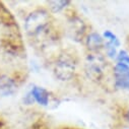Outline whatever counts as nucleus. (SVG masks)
<instances>
[{
	"mask_svg": "<svg viewBox=\"0 0 129 129\" xmlns=\"http://www.w3.org/2000/svg\"><path fill=\"white\" fill-rule=\"evenodd\" d=\"M116 86L129 89V66L118 63L114 69Z\"/></svg>",
	"mask_w": 129,
	"mask_h": 129,
	"instance_id": "nucleus-4",
	"label": "nucleus"
},
{
	"mask_svg": "<svg viewBox=\"0 0 129 129\" xmlns=\"http://www.w3.org/2000/svg\"><path fill=\"white\" fill-rule=\"evenodd\" d=\"M127 117H128V120H129V112H128V115H127Z\"/></svg>",
	"mask_w": 129,
	"mask_h": 129,
	"instance_id": "nucleus-13",
	"label": "nucleus"
},
{
	"mask_svg": "<svg viewBox=\"0 0 129 129\" xmlns=\"http://www.w3.org/2000/svg\"><path fill=\"white\" fill-rule=\"evenodd\" d=\"M107 52H108V55L111 57V58H114L116 56V47L110 43H107Z\"/></svg>",
	"mask_w": 129,
	"mask_h": 129,
	"instance_id": "nucleus-12",
	"label": "nucleus"
},
{
	"mask_svg": "<svg viewBox=\"0 0 129 129\" xmlns=\"http://www.w3.org/2000/svg\"><path fill=\"white\" fill-rule=\"evenodd\" d=\"M86 45H87V48L91 51H98L99 49H101L104 45V41L102 39V37L95 33H92L90 34L88 37H87V40H86Z\"/></svg>",
	"mask_w": 129,
	"mask_h": 129,
	"instance_id": "nucleus-8",
	"label": "nucleus"
},
{
	"mask_svg": "<svg viewBox=\"0 0 129 129\" xmlns=\"http://www.w3.org/2000/svg\"><path fill=\"white\" fill-rule=\"evenodd\" d=\"M118 63L125 64V65L129 66V55L125 51H121L118 55Z\"/></svg>",
	"mask_w": 129,
	"mask_h": 129,
	"instance_id": "nucleus-11",
	"label": "nucleus"
},
{
	"mask_svg": "<svg viewBox=\"0 0 129 129\" xmlns=\"http://www.w3.org/2000/svg\"><path fill=\"white\" fill-rule=\"evenodd\" d=\"M105 61L100 55H88L85 60V73L92 80H100L104 74Z\"/></svg>",
	"mask_w": 129,
	"mask_h": 129,
	"instance_id": "nucleus-2",
	"label": "nucleus"
},
{
	"mask_svg": "<svg viewBox=\"0 0 129 129\" xmlns=\"http://www.w3.org/2000/svg\"><path fill=\"white\" fill-rule=\"evenodd\" d=\"M48 4L54 12H58L61 9H63L67 4H69V1H49Z\"/></svg>",
	"mask_w": 129,
	"mask_h": 129,
	"instance_id": "nucleus-9",
	"label": "nucleus"
},
{
	"mask_svg": "<svg viewBox=\"0 0 129 129\" xmlns=\"http://www.w3.org/2000/svg\"><path fill=\"white\" fill-rule=\"evenodd\" d=\"M30 94L33 95L34 100H36L39 104H41L43 106L48 105V102H49V93H48V91L45 88L40 87V86H35L33 89H31Z\"/></svg>",
	"mask_w": 129,
	"mask_h": 129,
	"instance_id": "nucleus-7",
	"label": "nucleus"
},
{
	"mask_svg": "<svg viewBox=\"0 0 129 129\" xmlns=\"http://www.w3.org/2000/svg\"><path fill=\"white\" fill-rule=\"evenodd\" d=\"M49 23V15L45 10H36L25 19L24 27L27 34L37 35Z\"/></svg>",
	"mask_w": 129,
	"mask_h": 129,
	"instance_id": "nucleus-1",
	"label": "nucleus"
},
{
	"mask_svg": "<svg viewBox=\"0 0 129 129\" xmlns=\"http://www.w3.org/2000/svg\"><path fill=\"white\" fill-rule=\"evenodd\" d=\"M104 37H105L106 39H108V40H109V42H108V43H110V44L114 45L115 47H119V45H120L119 40L117 39V37H116L113 33H111L110 30H106V31H105V33H104Z\"/></svg>",
	"mask_w": 129,
	"mask_h": 129,
	"instance_id": "nucleus-10",
	"label": "nucleus"
},
{
	"mask_svg": "<svg viewBox=\"0 0 129 129\" xmlns=\"http://www.w3.org/2000/svg\"><path fill=\"white\" fill-rule=\"evenodd\" d=\"M55 74L60 80H69L75 71V64L68 57H61L55 65Z\"/></svg>",
	"mask_w": 129,
	"mask_h": 129,
	"instance_id": "nucleus-3",
	"label": "nucleus"
},
{
	"mask_svg": "<svg viewBox=\"0 0 129 129\" xmlns=\"http://www.w3.org/2000/svg\"><path fill=\"white\" fill-rule=\"evenodd\" d=\"M16 90V84L15 82L7 77V76H0V94L3 96H7L12 94Z\"/></svg>",
	"mask_w": 129,
	"mask_h": 129,
	"instance_id": "nucleus-6",
	"label": "nucleus"
},
{
	"mask_svg": "<svg viewBox=\"0 0 129 129\" xmlns=\"http://www.w3.org/2000/svg\"><path fill=\"white\" fill-rule=\"evenodd\" d=\"M85 25L83 21L78 17H72L68 23V33L72 40L79 41L84 34Z\"/></svg>",
	"mask_w": 129,
	"mask_h": 129,
	"instance_id": "nucleus-5",
	"label": "nucleus"
}]
</instances>
